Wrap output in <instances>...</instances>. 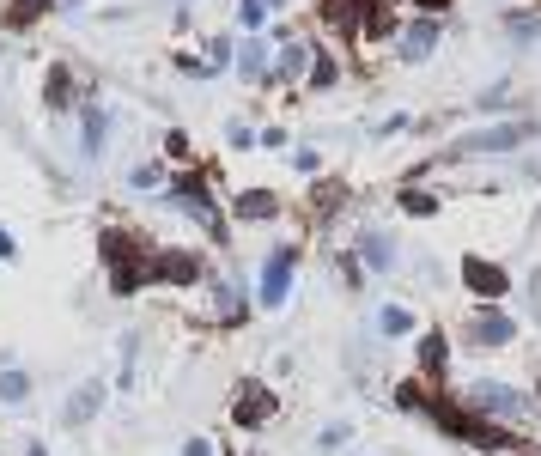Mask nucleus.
<instances>
[{
  "instance_id": "1",
  "label": "nucleus",
  "mask_w": 541,
  "mask_h": 456,
  "mask_svg": "<svg viewBox=\"0 0 541 456\" xmlns=\"http://www.w3.org/2000/svg\"><path fill=\"white\" fill-rule=\"evenodd\" d=\"M426 420H432L444 438L469 444V450H481V456H517V450H523V432H511V426H493V420L469 414V408H462L450 390H432V402H426Z\"/></svg>"
},
{
  "instance_id": "2",
  "label": "nucleus",
  "mask_w": 541,
  "mask_h": 456,
  "mask_svg": "<svg viewBox=\"0 0 541 456\" xmlns=\"http://www.w3.org/2000/svg\"><path fill=\"white\" fill-rule=\"evenodd\" d=\"M469 414H481V420H493V426H523V420H535V396L529 390H517V384H505V377H475L469 390L456 396Z\"/></svg>"
},
{
  "instance_id": "3",
  "label": "nucleus",
  "mask_w": 541,
  "mask_h": 456,
  "mask_svg": "<svg viewBox=\"0 0 541 456\" xmlns=\"http://www.w3.org/2000/svg\"><path fill=\"white\" fill-rule=\"evenodd\" d=\"M292 280H298V244H274L256 274V311H286Z\"/></svg>"
},
{
  "instance_id": "4",
  "label": "nucleus",
  "mask_w": 541,
  "mask_h": 456,
  "mask_svg": "<svg viewBox=\"0 0 541 456\" xmlns=\"http://www.w3.org/2000/svg\"><path fill=\"white\" fill-rule=\"evenodd\" d=\"M213 268L201 262V250H183V244H159V250H152L146 256V280H159V286H201Z\"/></svg>"
},
{
  "instance_id": "5",
  "label": "nucleus",
  "mask_w": 541,
  "mask_h": 456,
  "mask_svg": "<svg viewBox=\"0 0 541 456\" xmlns=\"http://www.w3.org/2000/svg\"><path fill=\"white\" fill-rule=\"evenodd\" d=\"M517 329H523V323L505 311V304H475L469 323H462V341H469L475 353H499V347L517 341Z\"/></svg>"
},
{
  "instance_id": "6",
  "label": "nucleus",
  "mask_w": 541,
  "mask_h": 456,
  "mask_svg": "<svg viewBox=\"0 0 541 456\" xmlns=\"http://www.w3.org/2000/svg\"><path fill=\"white\" fill-rule=\"evenodd\" d=\"M274 420H280V396L262 384V377H244L238 396H231V426H238V432H262Z\"/></svg>"
},
{
  "instance_id": "7",
  "label": "nucleus",
  "mask_w": 541,
  "mask_h": 456,
  "mask_svg": "<svg viewBox=\"0 0 541 456\" xmlns=\"http://www.w3.org/2000/svg\"><path fill=\"white\" fill-rule=\"evenodd\" d=\"M201 286H207V298H213V323H219V329H238V323L250 317V304H256L250 280H238V274H207Z\"/></svg>"
},
{
  "instance_id": "8",
  "label": "nucleus",
  "mask_w": 541,
  "mask_h": 456,
  "mask_svg": "<svg viewBox=\"0 0 541 456\" xmlns=\"http://www.w3.org/2000/svg\"><path fill=\"white\" fill-rule=\"evenodd\" d=\"M450 359H456V341H450L444 329H420V335H414V377H420L426 390H444Z\"/></svg>"
},
{
  "instance_id": "9",
  "label": "nucleus",
  "mask_w": 541,
  "mask_h": 456,
  "mask_svg": "<svg viewBox=\"0 0 541 456\" xmlns=\"http://www.w3.org/2000/svg\"><path fill=\"white\" fill-rule=\"evenodd\" d=\"M98 256H104L110 274H128V268H146L152 244L134 232V225H104V232H98Z\"/></svg>"
},
{
  "instance_id": "10",
  "label": "nucleus",
  "mask_w": 541,
  "mask_h": 456,
  "mask_svg": "<svg viewBox=\"0 0 541 456\" xmlns=\"http://www.w3.org/2000/svg\"><path fill=\"white\" fill-rule=\"evenodd\" d=\"M456 274H462V286L475 292V304H499V298L511 292V268L493 262V256H475V250L456 262Z\"/></svg>"
},
{
  "instance_id": "11",
  "label": "nucleus",
  "mask_w": 541,
  "mask_h": 456,
  "mask_svg": "<svg viewBox=\"0 0 541 456\" xmlns=\"http://www.w3.org/2000/svg\"><path fill=\"white\" fill-rule=\"evenodd\" d=\"M104 402H110V384H104V377H80V390H73V396L61 402V414H55V420H61L67 432H86V426L104 414Z\"/></svg>"
},
{
  "instance_id": "12",
  "label": "nucleus",
  "mask_w": 541,
  "mask_h": 456,
  "mask_svg": "<svg viewBox=\"0 0 541 456\" xmlns=\"http://www.w3.org/2000/svg\"><path fill=\"white\" fill-rule=\"evenodd\" d=\"M353 256L365 262V274H396V268H402L396 238H390V232H377V225H359V232H353Z\"/></svg>"
},
{
  "instance_id": "13",
  "label": "nucleus",
  "mask_w": 541,
  "mask_h": 456,
  "mask_svg": "<svg viewBox=\"0 0 541 456\" xmlns=\"http://www.w3.org/2000/svg\"><path fill=\"white\" fill-rule=\"evenodd\" d=\"M377 341H414L420 335V311L408 298H390V304H377V317H371Z\"/></svg>"
},
{
  "instance_id": "14",
  "label": "nucleus",
  "mask_w": 541,
  "mask_h": 456,
  "mask_svg": "<svg viewBox=\"0 0 541 456\" xmlns=\"http://www.w3.org/2000/svg\"><path fill=\"white\" fill-rule=\"evenodd\" d=\"M523 122H505V128H487V134H469V140H456L450 146V159H469V152H517L523 146Z\"/></svg>"
},
{
  "instance_id": "15",
  "label": "nucleus",
  "mask_w": 541,
  "mask_h": 456,
  "mask_svg": "<svg viewBox=\"0 0 541 456\" xmlns=\"http://www.w3.org/2000/svg\"><path fill=\"white\" fill-rule=\"evenodd\" d=\"M432 43H438V25H432V19H414V25L402 31L396 55H402V61H426V55H432Z\"/></svg>"
},
{
  "instance_id": "16",
  "label": "nucleus",
  "mask_w": 541,
  "mask_h": 456,
  "mask_svg": "<svg viewBox=\"0 0 541 456\" xmlns=\"http://www.w3.org/2000/svg\"><path fill=\"white\" fill-rule=\"evenodd\" d=\"M365 7H371V0H323V19L353 37V31H365Z\"/></svg>"
},
{
  "instance_id": "17",
  "label": "nucleus",
  "mask_w": 541,
  "mask_h": 456,
  "mask_svg": "<svg viewBox=\"0 0 541 456\" xmlns=\"http://www.w3.org/2000/svg\"><path fill=\"white\" fill-rule=\"evenodd\" d=\"M31 371H19V365H0V408H25L31 402Z\"/></svg>"
},
{
  "instance_id": "18",
  "label": "nucleus",
  "mask_w": 541,
  "mask_h": 456,
  "mask_svg": "<svg viewBox=\"0 0 541 456\" xmlns=\"http://www.w3.org/2000/svg\"><path fill=\"white\" fill-rule=\"evenodd\" d=\"M238 73H244V80H268V37H244V49H238Z\"/></svg>"
},
{
  "instance_id": "19",
  "label": "nucleus",
  "mask_w": 541,
  "mask_h": 456,
  "mask_svg": "<svg viewBox=\"0 0 541 456\" xmlns=\"http://www.w3.org/2000/svg\"><path fill=\"white\" fill-rule=\"evenodd\" d=\"M304 67H311V43H286V49H280V67L268 73V80H274V86H286V80H298Z\"/></svg>"
},
{
  "instance_id": "20",
  "label": "nucleus",
  "mask_w": 541,
  "mask_h": 456,
  "mask_svg": "<svg viewBox=\"0 0 541 456\" xmlns=\"http://www.w3.org/2000/svg\"><path fill=\"white\" fill-rule=\"evenodd\" d=\"M104 140H110V116H104V110H86V134H80V152H86V159H104Z\"/></svg>"
},
{
  "instance_id": "21",
  "label": "nucleus",
  "mask_w": 541,
  "mask_h": 456,
  "mask_svg": "<svg viewBox=\"0 0 541 456\" xmlns=\"http://www.w3.org/2000/svg\"><path fill=\"white\" fill-rule=\"evenodd\" d=\"M390 402H396L402 414H420V420H426V402H432V390L420 384V377H408V384H396V390H390Z\"/></svg>"
},
{
  "instance_id": "22",
  "label": "nucleus",
  "mask_w": 541,
  "mask_h": 456,
  "mask_svg": "<svg viewBox=\"0 0 541 456\" xmlns=\"http://www.w3.org/2000/svg\"><path fill=\"white\" fill-rule=\"evenodd\" d=\"M280 213V195H268V189H244L238 195V219H274Z\"/></svg>"
},
{
  "instance_id": "23",
  "label": "nucleus",
  "mask_w": 541,
  "mask_h": 456,
  "mask_svg": "<svg viewBox=\"0 0 541 456\" xmlns=\"http://www.w3.org/2000/svg\"><path fill=\"white\" fill-rule=\"evenodd\" d=\"M165 183H171L165 165H134V171H128V189H134V195H165Z\"/></svg>"
},
{
  "instance_id": "24",
  "label": "nucleus",
  "mask_w": 541,
  "mask_h": 456,
  "mask_svg": "<svg viewBox=\"0 0 541 456\" xmlns=\"http://www.w3.org/2000/svg\"><path fill=\"white\" fill-rule=\"evenodd\" d=\"M49 7H55V0H7V25H13V31H25V25H37Z\"/></svg>"
},
{
  "instance_id": "25",
  "label": "nucleus",
  "mask_w": 541,
  "mask_h": 456,
  "mask_svg": "<svg viewBox=\"0 0 541 456\" xmlns=\"http://www.w3.org/2000/svg\"><path fill=\"white\" fill-rule=\"evenodd\" d=\"M396 207H402L408 219H432V213H438V195H432V189H402Z\"/></svg>"
},
{
  "instance_id": "26",
  "label": "nucleus",
  "mask_w": 541,
  "mask_h": 456,
  "mask_svg": "<svg viewBox=\"0 0 541 456\" xmlns=\"http://www.w3.org/2000/svg\"><path fill=\"white\" fill-rule=\"evenodd\" d=\"M43 98H49L55 110H67V104H73V73H67V67H49V86H43Z\"/></svg>"
},
{
  "instance_id": "27",
  "label": "nucleus",
  "mask_w": 541,
  "mask_h": 456,
  "mask_svg": "<svg viewBox=\"0 0 541 456\" xmlns=\"http://www.w3.org/2000/svg\"><path fill=\"white\" fill-rule=\"evenodd\" d=\"M335 274H341V286H347V292H359V286H365V262H359L353 250H341V256H335Z\"/></svg>"
},
{
  "instance_id": "28",
  "label": "nucleus",
  "mask_w": 541,
  "mask_h": 456,
  "mask_svg": "<svg viewBox=\"0 0 541 456\" xmlns=\"http://www.w3.org/2000/svg\"><path fill=\"white\" fill-rule=\"evenodd\" d=\"M347 438H353V420H329V426L317 432V450H341Z\"/></svg>"
},
{
  "instance_id": "29",
  "label": "nucleus",
  "mask_w": 541,
  "mask_h": 456,
  "mask_svg": "<svg viewBox=\"0 0 541 456\" xmlns=\"http://www.w3.org/2000/svg\"><path fill=\"white\" fill-rule=\"evenodd\" d=\"M262 19H268V7H262V0H238V25H244L250 37L262 31Z\"/></svg>"
},
{
  "instance_id": "30",
  "label": "nucleus",
  "mask_w": 541,
  "mask_h": 456,
  "mask_svg": "<svg viewBox=\"0 0 541 456\" xmlns=\"http://www.w3.org/2000/svg\"><path fill=\"white\" fill-rule=\"evenodd\" d=\"M177 456H219V444H213V438H201V432H189V438L177 444Z\"/></svg>"
},
{
  "instance_id": "31",
  "label": "nucleus",
  "mask_w": 541,
  "mask_h": 456,
  "mask_svg": "<svg viewBox=\"0 0 541 456\" xmlns=\"http://www.w3.org/2000/svg\"><path fill=\"white\" fill-rule=\"evenodd\" d=\"M311 86H335V61H329V55L311 61Z\"/></svg>"
},
{
  "instance_id": "32",
  "label": "nucleus",
  "mask_w": 541,
  "mask_h": 456,
  "mask_svg": "<svg viewBox=\"0 0 541 456\" xmlns=\"http://www.w3.org/2000/svg\"><path fill=\"white\" fill-rule=\"evenodd\" d=\"M13 256H19V238L7 232V225H0V262H13Z\"/></svg>"
},
{
  "instance_id": "33",
  "label": "nucleus",
  "mask_w": 541,
  "mask_h": 456,
  "mask_svg": "<svg viewBox=\"0 0 541 456\" xmlns=\"http://www.w3.org/2000/svg\"><path fill=\"white\" fill-rule=\"evenodd\" d=\"M414 7H420V13H438V7H450V0H414Z\"/></svg>"
},
{
  "instance_id": "34",
  "label": "nucleus",
  "mask_w": 541,
  "mask_h": 456,
  "mask_svg": "<svg viewBox=\"0 0 541 456\" xmlns=\"http://www.w3.org/2000/svg\"><path fill=\"white\" fill-rule=\"evenodd\" d=\"M25 456H49V444H25Z\"/></svg>"
},
{
  "instance_id": "35",
  "label": "nucleus",
  "mask_w": 541,
  "mask_h": 456,
  "mask_svg": "<svg viewBox=\"0 0 541 456\" xmlns=\"http://www.w3.org/2000/svg\"><path fill=\"white\" fill-rule=\"evenodd\" d=\"M529 396H535V420H541V384H535V390H529Z\"/></svg>"
}]
</instances>
